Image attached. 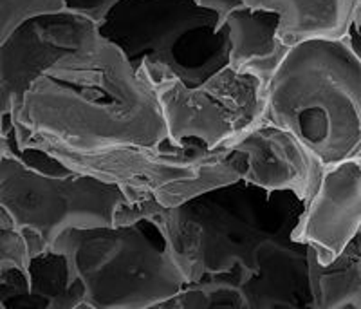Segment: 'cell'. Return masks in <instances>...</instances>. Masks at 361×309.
<instances>
[{
    "mask_svg": "<svg viewBox=\"0 0 361 309\" xmlns=\"http://www.w3.org/2000/svg\"><path fill=\"white\" fill-rule=\"evenodd\" d=\"M11 121L24 147L51 145L90 152L169 141L147 69H135L102 35L40 76Z\"/></svg>",
    "mask_w": 361,
    "mask_h": 309,
    "instance_id": "6da1fadb",
    "label": "cell"
},
{
    "mask_svg": "<svg viewBox=\"0 0 361 309\" xmlns=\"http://www.w3.org/2000/svg\"><path fill=\"white\" fill-rule=\"evenodd\" d=\"M305 205L293 192H271L238 179L176 208L154 201L125 202L116 212L114 224L152 219L186 284L219 282L238 288L257 273L267 246L293 243Z\"/></svg>",
    "mask_w": 361,
    "mask_h": 309,
    "instance_id": "7a4b0ae2",
    "label": "cell"
},
{
    "mask_svg": "<svg viewBox=\"0 0 361 309\" xmlns=\"http://www.w3.org/2000/svg\"><path fill=\"white\" fill-rule=\"evenodd\" d=\"M264 121L295 134L322 165L361 157V63L341 38L289 47L266 83Z\"/></svg>",
    "mask_w": 361,
    "mask_h": 309,
    "instance_id": "3957f363",
    "label": "cell"
},
{
    "mask_svg": "<svg viewBox=\"0 0 361 309\" xmlns=\"http://www.w3.org/2000/svg\"><path fill=\"white\" fill-rule=\"evenodd\" d=\"M51 248L69 257L85 301L98 309L152 308L188 286L163 231L148 217L67 230Z\"/></svg>",
    "mask_w": 361,
    "mask_h": 309,
    "instance_id": "277c9868",
    "label": "cell"
},
{
    "mask_svg": "<svg viewBox=\"0 0 361 309\" xmlns=\"http://www.w3.org/2000/svg\"><path fill=\"white\" fill-rule=\"evenodd\" d=\"M20 145V143H18ZM37 149L58 159L74 174L90 176L121 190L128 202L154 201L176 208L190 199L244 179L246 154L235 149H206L199 141L176 145H118L76 152L51 145Z\"/></svg>",
    "mask_w": 361,
    "mask_h": 309,
    "instance_id": "5b68a950",
    "label": "cell"
},
{
    "mask_svg": "<svg viewBox=\"0 0 361 309\" xmlns=\"http://www.w3.org/2000/svg\"><path fill=\"white\" fill-rule=\"evenodd\" d=\"M128 62L197 87L230 66V38L199 0H121L98 25Z\"/></svg>",
    "mask_w": 361,
    "mask_h": 309,
    "instance_id": "8992f818",
    "label": "cell"
},
{
    "mask_svg": "<svg viewBox=\"0 0 361 309\" xmlns=\"http://www.w3.org/2000/svg\"><path fill=\"white\" fill-rule=\"evenodd\" d=\"M125 202L121 190L99 179L53 178L0 152V206L18 230L37 234L47 248L67 230L112 226Z\"/></svg>",
    "mask_w": 361,
    "mask_h": 309,
    "instance_id": "52a82bcc",
    "label": "cell"
},
{
    "mask_svg": "<svg viewBox=\"0 0 361 309\" xmlns=\"http://www.w3.org/2000/svg\"><path fill=\"white\" fill-rule=\"evenodd\" d=\"M147 73L172 143L199 141L209 150L230 149L264 121L266 83L250 73L228 66L197 87H186L166 73Z\"/></svg>",
    "mask_w": 361,
    "mask_h": 309,
    "instance_id": "ba28073f",
    "label": "cell"
},
{
    "mask_svg": "<svg viewBox=\"0 0 361 309\" xmlns=\"http://www.w3.org/2000/svg\"><path fill=\"white\" fill-rule=\"evenodd\" d=\"M98 37L94 22L67 9L18 25L0 44V118L17 111L33 83L51 67Z\"/></svg>",
    "mask_w": 361,
    "mask_h": 309,
    "instance_id": "9c48e42d",
    "label": "cell"
},
{
    "mask_svg": "<svg viewBox=\"0 0 361 309\" xmlns=\"http://www.w3.org/2000/svg\"><path fill=\"white\" fill-rule=\"evenodd\" d=\"M361 231V157L327 166L305 205L295 243L311 248L316 260L331 264Z\"/></svg>",
    "mask_w": 361,
    "mask_h": 309,
    "instance_id": "30bf717a",
    "label": "cell"
},
{
    "mask_svg": "<svg viewBox=\"0 0 361 309\" xmlns=\"http://www.w3.org/2000/svg\"><path fill=\"white\" fill-rule=\"evenodd\" d=\"M230 149L246 154L244 179L271 192H293L309 201L325 166L295 134L269 121H260L238 138Z\"/></svg>",
    "mask_w": 361,
    "mask_h": 309,
    "instance_id": "8fae6325",
    "label": "cell"
},
{
    "mask_svg": "<svg viewBox=\"0 0 361 309\" xmlns=\"http://www.w3.org/2000/svg\"><path fill=\"white\" fill-rule=\"evenodd\" d=\"M85 301V288L69 257L53 248L29 257L27 268L9 266L0 275L4 309H73Z\"/></svg>",
    "mask_w": 361,
    "mask_h": 309,
    "instance_id": "7c38bea8",
    "label": "cell"
},
{
    "mask_svg": "<svg viewBox=\"0 0 361 309\" xmlns=\"http://www.w3.org/2000/svg\"><path fill=\"white\" fill-rule=\"evenodd\" d=\"M247 309H269L276 304L314 309L309 273V248L300 243L267 246L255 275L238 286Z\"/></svg>",
    "mask_w": 361,
    "mask_h": 309,
    "instance_id": "4fadbf2b",
    "label": "cell"
},
{
    "mask_svg": "<svg viewBox=\"0 0 361 309\" xmlns=\"http://www.w3.org/2000/svg\"><path fill=\"white\" fill-rule=\"evenodd\" d=\"M282 18L276 11L251 8L238 0L219 18L230 38V66L267 83L288 54V44L280 38Z\"/></svg>",
    "mask_w": 361,
    "mask_h": 309,
    "instance_id": "5bb4252c",
    "label": "cell"
},
{
    "mask_svg": "<svg viewBox=\"0 0 361 309\" xmlns=\"http://www.w3.org/2000/svg\"><path fill=\"white\" fill-rule=\"evenodd\" d=\"M251 8L276 11L280 38L295 46L307 38H341L361 8V0H243Z\"/></svg>",
    "mask_w": 361,
    "mask_h": 309,
    "instance_id": "9a60e30c",
    "label": "cell"
},
{
    "mask_svg": "<svg viewBox=\"0 0 361 309\" xmlns=\"http://www.w3.org/2000/svg\"><path fill=\"white\" fill-rule=\"evenodd\" d=\"M314 309H361V231L331 264L322 266L309 248Z\"/></svg>",
    "mask_w": 361,
    "mask_h": 309,
    "instance_id": "2e32d148",
    "label": "cell"
},
{
    "mask_svg": "<svg viewBox=\"0 0 361 309\" xmlns=\"http://www.w3.org/2000/svg\"><path fill=\"white\" fill-rule=\"evenodd\" d=\"M147 309H247L237 288L219 282L188 284L177 295Z\"/></svg>",
    "mask_w": 361,
    "mask_h": 309,
    "instance_id": "e0dca14e",
    "label": "cell"
},
{
    "mask_svg": "<svg viewBox=\"0 0 361 309\" xmlns=\"http://www.w3.org/2000/svg\"><path fill=\"white\" fill-rule=\"evenodd\" d=\"M66 11V0H0V44L31 18Z\"/></svg>",
    "mask_w": 361,
    "mask_h": 309,
    "instance_id": "ac0fdd59",
    "label": "cell"
},
{
    "mask_svg": "<svg viewBox=\"0 0 361 309\" xmlns=\"http://www.w3.org/2000/svg\"><path fill=\"white\" fill-rule=\"evenodd\" d=\"M27 262L29 255L24 237L0 206V275L9 266L27 268ZM0 309H4V305L0 304Z\"/></svg>",
    "mask_w": 361,
    "mask_h": 309,
    "instance_id": "d6986e66",
    "label": "cell"
},
{
    "mask_svg": "<svg viewBox=\"0 0 361 309\" xmlns=\"http://www.w3.org/2000/svg\"><path fill=\"white\" fill-rule=\"evenodd\" d=\"M119 2L121 0H66V9L76 13V15H82L99 25Z\"/></svg>",
    "mask_w": 361,
    "mask_h": 309,
    "instance_id": "ffe728a7",
    "label": "cell"
},
{
    "mask_svg": "<svg viewBox=\"0 0 361 309\" xmlns=\"http://www.w3.org/2000/svg\"><path fill=\"white\" fill-rule=\"evenodd\" d=\"M341 40L347 44L350 53H353L354 56L357 58V62L361 63V8L356 11L353 22L349 24V28H347L345 35L341 37Z\"/></svg>",
    "mask_w": 361,
    "mask_h": 309,
    "instance_id": "44dd1931",
    "label": "cell"
},
{
    "mask_svg": "<svg viewBox=\"0 0 361 309\" xmlns=\"http://www.w3.org/2000/svg\"><path fill=\"white\" fill-rule=\"evenodd\" d=\"M73 309H98V308H94V305L89 304V302H87V301H83V302H80L78 305H74Z\"/></svg>",
    "mask_w": 361,
    "mask_h": 309,
    "instance_id": "7402d4cb",
    "label": "cell"
},
{
    "mask_svg": "<svg viewBox=\"0 0 361 309\" xmlns=\"http://www.w3.org/2000/svg\"><path fill=\"white\" fill-rule=\"evenodd\" d=\"M269 309H302V308H295V305H291V304H276Z\"/></svg>",
    "mask_w": 361,
    "mask_h": 309,
    "instance_id": "603a6c76",
    "label": "cell"
},
{
    "mask_svg": "<svg viewBox=\"0 0 361 309\" xmlns=\"http://www.w3.org/2000/svg\"><path fill=\"white\" fill-rule=\"evenodd\" d=\"M340 309H356V308H353V305H345V308H340Z\"/></svg>",
    "mask_w": 361,
    "mask_h": 309,
    "instance_id": "cb8c5ba5",
    "label": "cell"
}]
</instances>
